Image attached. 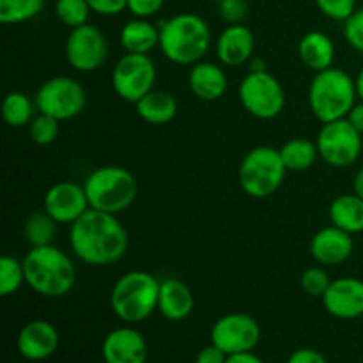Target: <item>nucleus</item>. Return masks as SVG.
Listing matches in <instances>:
<instances>
[{
    "label": "nucleus",
    "mask_w": 363,
    "mask_h": 363,
    "mask_svg": "<svg viewBox=\"0 0 363 363\" xmlns=\"http://www.w3.org/2000/svg\"><path fill=\"white\" fill-rule=\"evenodd\" d=\"M69 247L85 264L110 266L126 255L130 238L117 215L89 209L71 223Z\"/></svg>",
    "instance_id": "obj_1"
},
{
    "label": "nucleus",
    "mask_w": 363,
    "mask_h": 363,
    "mask_svg": "<svg viewBox=\"0 0 363 363\" xmlns=\"http://www.w3.org/2000/svg\"><path fill=\"white\" fill-rule=\"evenodd\" d=\"M160 46L165 59L179 66H194L204 59L211 46L208 21L194 13H181L162 21Z\"/></svg>",
    "instance_id": "obj_2"
},
{
    "label": "nucleus",
    "mask_w": 363,
    "mask_h": 363,
    "mask_svg": "<svg viewBox=\"0 0 363 363\" xmlns=\"http://www.w3.org/2000/svg\"><path fill=\"white\" fill-rule=\"evenodd\" d=\"M23 268L27 286L45 298L66 296L77 282L73 261L53 245L30 248L23 259Z\"/></svg>",
    "instance_id": "obj_3"
},
{
    "label": "nucleus",
    "mask_w": 363,
    "mask_h": 363,
    "mask_svg": "<svg viewBox=\"0 0 363 363\" xmlns=\"http://www.w3.org/2000/svg\"><path fill=\"white\" fill-rule=\"evenodd\" d=\"M160 284L151 273L128 272L116 280L110 293L112 312L126 325H138L158 308Z\"/></svg>",
    "instance_id": "obj_4"
},
{
    "label": "nucleus",
    "mask_w": 363,
    "mask_h": 363,
    "mask_svg": "<svg viewBox=\"0 0 363 363\" xmlns=\"http://www.w3.org/2000/svg\"><path fill=\"white\" fill-rule=\"evenodd\" d=\"M357 85L353 78L344 69L333 66L315 73L308 89V105L323 124L346 119L357 103Z\"/></svg>",
    "instance_id": "obj_5"
},
{
    "label": "nucleus",
    "mask_w": 363,
    "mask_h": 363,
    "mask_svg": "<svg viewBox=\"0 0 363 363\" xmlns=\"http://www.w3.org/2000/svg\"><path fill=\"white\" fill-rule=\"evenodd\" d=\"M89 206L96 211L119 215L137 199L138 184L133 174L119 165H105L92 170L84 183Z\"/></svg>",
    "instance_id": "obj_6"
},
{
    "label": "nucleus",
    "mask_w": 363,
    "mask_h": 363,
    "mask_svg": "<svg viewBox=\"0 0 363 363\" xmlns=\"http://www.w3.org/2000/svg\"><path fill=\"white\" fill-rule=\"evenodd\" d=\"M286 174L287 169L280 156V149L259 145L250 149L241 160L240 184L250 197L266 199L282 186Z\"/></svg>",
    "instance_id": "obj_7"
},
{
    "label": "nucleus",
    "mask_w": 363,
    "mask_h": 363,
    "mask_svg": "<svg viewBox=\"0 0 363 363\" xmlns=\"http://www.w3.org/2000/svg\"><path fill=\"white\" fill-rule=\"evenodd\" d=\"M240 101L250 116L261 121H272L286 106L284 87L268 71H250L240 85Z\"/></svg>",
    "instance_id": "obj_8"
},
{
    "label": "nucleus",
    "mask_w": 363,
    "mask_h": 363,
    "mask_svg": "<svg viewBox=\"0 0 363 363\" xmlns=\"http://www.w3.org/2000/svg\"><path fill=\"white\" fill-rule=\"evenodd\" d=\"M34 101L39 113L52 116L57 121H67L84 112L87 92L74 78L53 77L39 87Z\"/></svg>",
    "instance_id": "obj_9"
},
{
    "label": "nucleus",
    "mask_w": 363,
    "mask_h": 363,
    "mask_svg": "<svg viewBox=\"0 0 363 363\" xmlns=\"http://www.w3.org/2000/svg\"><path fill=\"white\" fill-rule=\"evenodd\" d=\"M156 66L147 53H124L112 71V87L121 99L137 103L155 89Z\"/></svg>",
    "instance_id": "obj_10"
},
{
    "label": "nucleus",
    "mask_w": 363,
    "mask_h": 363,
    "mask_svg": "<svg viewBox=\"0 0 363 363\" xmlns=\"http://www.w3.org/2000/svg\"><path fill=\"white\" fill-rule=\"evenodd\" d=\"M315 144L323 162L337 169H344L360 158L363 142L362 133L353 128L350 121L339 119L323 124Z\"/></svg>",
    "instance_id": "obj_11"
},
{
    "label": "nucleus",
    "mask_w": 363,
    "mask_h": 363,
    "mask_svg": "<svg viewBox=\"0 0 363 363\" xmlns=\"http://www.w3.org/2000/svg\"><path fill=\"white\" fill-rule=\"evenodd\" d=\"M64 52L73 69L80 73H92L106 62L110 48L106 35L96 25L85 23L82 27L71 28Z\"/></svg>",
    "instance_id": "obj_12"
},
{
    "label": "nucleus",
    "mask_w": 363,
    "mask_h": 363,
    "mask_svg": "<svg viewBox=\"0 0 363 363\" xmlns=\"http://www.w3.org/2000/svg\"><path fill=\"white\" fill-rule=\"evenodd\" d=\"M261 340V326L252 315L233 312L222 315L211 328V342L229 354L254 351Z\"/></svg>",
    "instance_id": "obj_13"
},
{
    "label": "nucleus",
    "mask_w": 363,
    "mask_h": 363,
    "mask_svg": "<svg viewBox=\"0 0 363 363\" xmlns=\"http://www.w3.org/2000/svg\"><path fill=\"white\" fill-rule=\"evenodd\" d=\"M45 211L57 223H74L91 209L84 184L60 181L48 188L43 201Z\"/></svg>",
    "instance_id": "obj_14"
},
{
    "label": "nucleus",
    "mask_w": 363,
    "mask_h": 363,
    "mask_svg": "<svg viewBox=\"0 0 363 363\" xmlns=\"http://www.w3.org/2000/svg\"><path fill=\"white\" fill-rule=\"evenodd\" d=\"M326 312L337 319H358L363 315V280L342 277L332 280L323 294Z\"/></svg>",
    "instance_id": "obj_15"
},
{
    "label": "nucleus",
    "mask_w": 363,
    "mask_h": 363,
    "mask_svg": "<svg viewBox=\"0 0 363 363\" xmlns=\"http://www.w3.org/2000/svg\"><path fill=\"white\" fill-rule=\"evenodd\" d=\"M105 363H145L147 362V342L138 330L121 326L112 330L101 344Z\"/></svg>",
    "instance_id": "obj_16"
},
{
    "label": "nucleus",
    "mask_w": 363,
    "mask_h": 363,
    "mask_svg": "<svg viewBox=\"0 0 363 363\" xmlns=\"http://www.w3.org/2000/svg\"><path fill=\"white\" fill-rule=\"evenodd\" d=\"M59 332L45 319L27 323L18 333V351L28 362H43L59 347Z\"/></svg>",
    "instance_id": "obj_17"
},
{
    "label": "nucleus",
    "mask_w": 363,
    "mask_h": 363,
    "mask_svg": "<svg viewBox=\"0 0 363 363\" xmlns=\"http://www.w3.org/2000/svg\"><path fill=\"white\" fill-rule=\"evenodd\" d=\"M354 248L353 234L330 225L314 234L311 241V254L319 264L339 266L351 257Z\"/></svg>",
    "instance_id": "obj_18"
},
{
    "label": "nucleus",
    "mask_w": 363,
    "mask_h": 363,
    "mask_svg": "<svg viewBox=\"0 0 363 363\" xmlns=\"http://www.w3.org/2000/svg\"><path fill=\"white\" fill-rule=\"evenodd\" d=\"M255 50V38L243 23L229 25L216 39V57L227 67L243 66L252 59Z\"/></svg>",
    "instance_id": "obj_19"
},
{
    "label": "nucleus",
    "mask_w": 363,
    "mask_h": 363,
    "mask_svg": "<svg viewBox=\"0 0 363 363\" xmlns=\"http://www.w3.org/2000/svg\"><path fill=\"white\" fill-rule=\"evenodd\" d=\"M188 85L194 96L202 101H216L227 91V74L223 67L215 62H197L188 74Z\"/></svg>",
    "instance_id": "obj_20"
},
{
    "label": "nucleus",
    "mask_w": 363,
    "mask_h": 363,
    "mask_svg": "<svg viewBox=\"0 0 363 363\" xmlns=\"http://www.w3.org/2000/svg\"><path fill=\"white\" fill-rule=\"evenodd\" d=\"M194 294L190 287L177 279H165L160 284L158 311L169 321H183L194 311Z\"/></svg>",
    "instance_id": "obj_21"
},
{
    "label": "nucleus",
    "mask_w": 363,
    "mask_h": 363,
    "mask_svg": "<svg viewBox=\"0 0 363 363\" xmlns=\"http://www.w3.org/2000/svg\"><path fill=\"white\" fill-rule=\"evenodd\" d=\"M298 55L308 69L319 73V71H325L333 66L335 45L325 32L312 30L305 34L298 43Z\"/></svg>",
    "instance_id": "obj_22"
},
{
    "label": "nucleus",
    "mask_w": 363,
    "mask_h": 363,
    "mask_svg": "<svg viewBox=\"0 0 363 363\" xmlns=\"http://www.w3.org/2000/svg\"><path fill=\"white\" fill-rule=\"evenodd\" d=\"M121 46L126 53H151L160 46V27L147 18H133L126 21L119 34Z\"/></svg>",
    "instance_id": "obj_23"
},
{
    "label": "nucleus",
    "mask_w": 363,
    "mask_h": 363,
    "mask_svg": "<svg viewBox=\"0 0 363 363\" xmlns=\"http://www.w3.org/2000/svg\"><path fill=\"white\" fill-rule=\"evenodd\" d=\"M135 108L142 121H145L147 124H155V126H162V124H169L176 117L177 101L170 92L152 89L140 101L135 103Z\"/></svg>",
    "instance_id": "obj_24"
},
{
    "label": "nucleus",
    "mask_w": 363,
    "mask_h": 363,
    "mask_svg": "<svg viewBox=\"0 0 363 363\" xmlns=\"http://www.w3.org/2000/svg\"><path fill=\"white\" fill-rule=\"evenodd\" d=\"M332 225L350 234L363 233V199L357 194H346L337 197L330 206Z\"/></svg>",
    "instance_id": "obj_25"
},
{
    "label": "nucleus",
    "mask_w": 363,
    "mask_h": 363,
    "mask_svg": "<svg viewBox=\"0 0 363 363\" xmlns=\"http://www.w3.org/2000/svg\"><path fill=\"white\" fill-rule=\"evenodd\" d=\"M280 156L291 172H303L308 170L319 158L318 144L308 138H291L280 147Z\"/></svg>",
    "instance_id": "obj_26"
},
{
    "label": "nucleus",
    "mask_w": 363,
    "mask_h": 363,
    "mask_svg": "<svg viewBox=\"0 0 363 363\" xmlns=\"http://www.w3.org/2000/svg\"><path fill=\"white\" fill-rule=\"evenodd\" d=\"M57 234V222L43 209L34 211L25 218L23 223V238L30 248L46 247L52 245Z\"/></svg>",
    "instance_id": "obj_27"
},
{
    "label": "nucleus",
    "mask_w": 363,
    "mask_h": 363,
    "mask_svg": "<svg viewBox=\"0 0 363 363\" xmlns=\"http://www.w3.org/2000/svg\"><path fill=\"white\" fill-rule=\"evenodd\" d=\"M35 110H38L35 101L20 91L9 92L2 103V117L11 128H23L30 124Z\"/></svg>",
    "instance_id": "obj_28"
},
{
    "label": "nucleus",
    "mask_w": 363,
    "mask_h": 363,
    "mask_svg": "<svg viewBox=\"0 0 363 363\" xmlns=\"http://www.w3.org/2000/svg\"><path fill=\"white\" fill-rule=\"evenodd\" d=\"M45 7V0H0V21L4 25H18L38 16Z\"/></svg>",
    "instance_id": "obj_29"
},
{
    "label": "nucleus",
    "mask_w": 363,
    "mask_h": 363,
    "mask_svg": "<svg viewBox=\"0 0 363 363\" xmlns=\"http://www.w3.org/2000/svg\"><path fill=\"white\" fill-rule=\"evenodd\" d=\"M23 284H27L23 261H18L13 255H4L0 259V296H11Z\"/></svg>",
    "instance_id": "obj_30"
},
{
    "label": "nucleus",
    "mask_w": 363,
    "mask_h": 363,
    "mask_svg": "<svg viewBox=\"0 0 363 363\" xmlns=\"http://www.w3.org/2000/svg\"><path fill=\"white\" fill-rule=\"evenodd\" d=\"M92 9L87 0H57L55 14L62 25L67 28H77L89 23Z\"/></svg>",
    "instance_id": "obj_31"
},
{
    "label": "nucleus",
    "mask_w": 363,
    "mask_h": 363,
    "mask_svg": "<svg viewBox=\"0 0 363 363\" xmlns=\"http://www.w3.org/2000/svg\"><path fill=\"white\" fill-rule=\"evenodd\" d=\"M59 124L55 117L46 116V113H39L32 119L30 123V138L38 145H50L55 142L57 135H59Z\"/></svg>",
    "instance_id": "obj_32"
},
{
    "label": "nucleus",
    "mask_w": 363,
    "mask_h": 363,
    "mask_svg": "<svg viewBox=\"0 0 363 363\" xmlns=\"http://www.w3.org/2000/svg\"><path fill=\"white\" fill-rule=\"evenodd\" d=\"M300 282H301V289H303L308 296L323 298V294L326 293V289L330 287L332 280H330V275L326 273V269L319 268V266H314V268L305 269Z\"/></svg>",
    "instance_id": "obj_33"
},
{
    "label": "nucleus",
    "mask_w": 363,
    "mask_h": 363,
    "mask_svg": "<svg viewBox=\"0 0 363 363\" xmlns=\"http://www.w3.org/2000/svg\"><path fill=\"white\" fill-rule=\"evenodd\" d=\"M319 11L335 21H347L357 11V0H315Z\"/></svg>",
    "instance_id": "obj_34"
},
{
    "label": "nucleus",
    "mask_w": 363,
    "mask_h": 363,
    "mask_svg": "<svg viewBox=\"0 0 363 363\" xmlns=\"http://www.w3.org/2000/svg\"><path fill=\"white\" fill-rule=\"evenodd\" d=\"M344 38L357 52L363 53V7L354 11L350 20L344 21Z\"/></svg>",
    "instance_id": "obj_35"
},
{
    "label": "nucleus",
    "mask_w": 363,
    "mask_h": 363,
    "mask_svg": "<svg viewBox=\"0 0 363 363\" xmlns=\"http://www.w3.org/2000/svg\"><path fill=\"white\" fill-rule=\"evenodd\" d=\"M218 9L222 20L229 25L243 23L248 14V4L247 0H222L218 2Z\"/></svg>",
    "instance_id": "obj_36"
},
{
    "label": "nucleus",
    "mask_w": 363,
    "mask_h": 363,
    "mask_svg": "<svg viewBox=\"0 0 363 363\" xmlns=\"http://www.w3.org/2000/svg\"><path fill=\"white\" fill-rule=\"evenodd\" d=\"M165 0H128V11L135 18H151L162 11Z\"/></svg>",
    "instance_id": "obj_37"
},
{
    "label": "nucleus",
    "mask_w": 363,
    "mask_h": 363,
    "mask_svg": "<svg viewBox=\"0 0 363 363\" xmlns=\"http://www.w3.org/2000/svg\"><path fill=\"white\" fill-rule=\"evenodd\" d=\"M92 13L101 16H116L128 9V0H87Z\"/></svg>",
    "instance_id": "obj_38"
},
{
    "label": "nucleus",
    "mask_w": 363,
    "mask_h": 363,
    "mask_svg": "<svg viewBox=\"0 0 363 363\" xmlns=\"http://www.w3.org/2000/svg\"><path fill=\"white\" fill-rule=\"evenodd\" d=\"M287 363H328V360L319 351L311 350V347H301V350L291 353V357L287 358Z\"/></svg>",
    "instance_id": "obj_39"
},
{
    "label": "nucleus",
    "mask_w": 363,
    "mask_h": 363,
    "mask_svg": "<svg viewBox=\"0 0 363 363\" xmlns=\"http://www.w3.org/2000/svg\"><path fill=\"white\" fill-rule=\"evenodd\" d=\"M227 354L220 350L215 344H209L204 350L199 351V354L195 357V363H225Z\"/></svg>",
    "instance_id": "obj_40"
},
{
    "label": "nucleus",
    "mask_w": 363,
    "mask_h": 363,
    "mask_svg": "<svg viewBox=\"0 0 363 363\" xmlns=\"http://www.w3.org/2000/svg\"><path fill=\"white\" fill-rule=\"evenodd\" d=\"M346 119L353 124V128H357V130L363 135V101L354 103V106L350 110Z\"/></svg>",
    "instance_id": "obj_41"
},
{
    "label": "nucleus",
    "mask_w": 363,
    "mask_h": 363,
    "mask_svg": "<svg viewBox=\"0 0 363 363\" xmlns=\"http://www.w3.org/2000/svg\"><path fill=\"white\" fill-rule=\"evenodd\" d=\"M225 363H264V362H262V358H259L254 351H247V353L229 354Z\"/></svg>",
    "instance_id": "obj_42"
},
{
    "label": "nucleus",
    "mask_w": 363,
    "mask_h": 363,
    "mask_svg": "<svg viewBox=\"0 0 363 363\" xmlns=\"http://www.w3.org/2000/svg\"><path fill=\"white\" fill-rule=\"evenodd\" d=\"M353 190H354V194L358 195V197L363 199V167H362L360 170H358L357 176H354Z\"/></svg>",
    "instance_id": "obj_43"
},
{
    "label": "nucleus",
    "mask_w": 363,
    "mask_h": 363,
    "mask_svg": "<svg viewBox=\"0 0 363 363\" xmlns=\"http://www.w3.org/2000/svg\"><path fill=\"white\" fill-rule=\"evenodd\" d=\"M354 85H357L358 99H360V101H363V67L360 69V73H358L357 80H354Z\"/></svg>",
    "instance_id": "obj_44"
},
{
    "label": "nucleus",
    "mask_w": 363,
    "mask_h": 363,
    "mask_svg": "<svg viewBox=\"0 0 363 363\" xmlns=\"http://www.w3.org/2000/svg\"><path fill=\"white\" fill-rule=\"evenodd\" d=\"M213 2H216V4H218V2H222V0H213Z\"/></svg>",
    "instance_id": "obj_45"
}]
</instances>
